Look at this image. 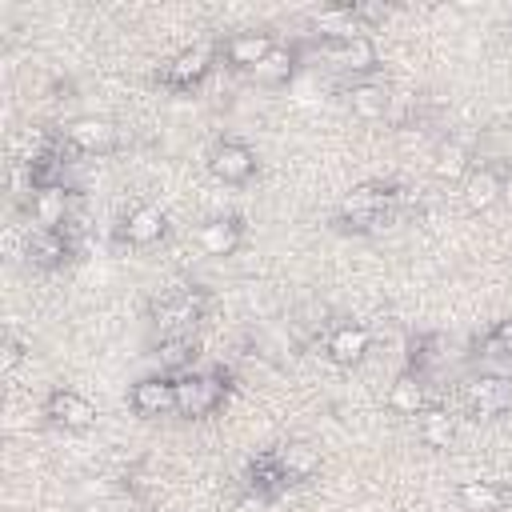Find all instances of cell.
<instances>
[{
    "label": "cell",
    "mask_w": 512,
    "mask_h": 512,
    "mask_svg": "<svg viewBox=\"0 0 512 512\" xmlns=\"http://www.w3.org/2000/svg\"><path fill=\"white\" fill-rule=\"evenodd\" d=\"M396 204V192L384 188V184H356L344 200H340V224L344 228H356V232H368L384 220V212Z\"/></svg>",
    "instance_id": "cell-1"
},
{
    "label": "cell",
    "mask_w": 512,
    "mask_h": 512,
    "mask_svg": "<svg viewBox=\"0 0 512 512\" xmlns=\"http://www.w3.org/2000/svg\"><path fill=\"white\" fill-rule=\"evenodd\" d=\"M224 400V380L212 372H184L176 376V412L180 416H208Z\"/></svg>",
    "instance_id": "cell-2"
},
{
    "label": "cell",
    "mask_w": 512,
    "mask_h": 512,
    "mask_svg": "<svg viewBox=\"0 0 512 512\" xmlns=\"http://www.w3.org/2000/svg\"><path fill=\"white\" fill-rule=\"evenodd\" d=\"M44 416L64 428V432H84L92 420H96V408L88 396H80L76 388H52L48 400H44Z\"/></svg>",
    "instance_id": "cell-3"
},
{
    "label": "cell",
    "mask_w": 512,
    "mask_h": 512,
    "mask_svg": "<svg viewBox=\"0 0 512 512\" xmlns=\"http://www.w3.org/2000/svg\"><path fill=\"white\" fill-rule=\"evenodd\" d=\"M64 140H68L76 152L104 156V152H112V148H116L120 128H116L108 116H76V120L64 128Z\"/></svg>",
    "instance_id": "cell-4"
},
{
    "label": "cell",
    "mask_w": 512,
    "mask_h": 512,
    "mask_svg": "<svg viewBox=\"0 0 512 512\" xmlns=\"http://www.w3.org/2000/svg\"><path fill=\"white\" fill-rule=\"evenodd\" d=\"M208 172L220 184H244L256 172V152L244 140H220L212 148V156H208Z\"/></svg>",
    "instance_id": "cell-5"
},
{
    "label": "cell",
    "mask_w": 512,
    "mask_h": 512,
    "mask_svg": "<svg viewBox=\"0 0 512 512\" xmlns=\"http://www.w3.org/2000/svg\"><path fill=\"white\" fill-rule=\"evenodd\" d=\"M460 196L468 212H488L504 196V176L492 164H472V172L460 180Z\"/></svg>",
    "instance_id": "cell-6"
},
{
    "label": "cell",
    "mask_w": 512,
    "mask_h": 512,
    "mask_svg": "<svg viewBox=\"0 0 512 512\" xmlns=\"http://www.w3.org/2000/svg\"><path fill=\"white\" fill-rule=\"evenodd\" d=\"M128 404H132L140 416H164V412H176V380H168V376H144V380L132 384Z\"/></svg>",
    "instance_id": "cell-7"
},
{
    "label": "cell",
    "mask_w": 512,
    "mask_h": 512,
    "mask_svg": "<svg viewBox=\"0 0 512 512\" xmlns=\"http://www.w3.org/2000/svg\"><path fill=\"white\" fill-rule=\"evenodd\" d=\"M468 408L476 416H500L512 408V380L504 376H476L468 384Z\"/></svg>",
    "instance_id": "cell-8"
},
{
    "label": "cell",
    "mask_w": 512,
    "mask_h": 512,
    "mask_svg": "<svg viewBox=\"0 0 512 512\" xmlns=\"http://www.w3.org/2000/svg\"><path fill=\"white\" fill-rule=\"evenodd\" d=\"M208 68H212V52H208L204 44H192V48H180V52L164 64V80H168L172 88H192V84H200V80L208 76Z\"/></svg>",
    "instance_id": "cell-9"
},
{
    "label": "cell",
    "mask_w": 512,
    "mask_h": 512,
    "mask_svg": "<svg viewBox=\"0 0 512 512\" xmlns=\"http://www.w3.org/2000/svg\"><path fill=\"white\" fill-rule=\"evenodd\" d=\"M120 232H124V240H128V244L148 248V244H156V240L168 232V216H164L156 204H136V208L124 216Z\"/></svg>",
    "instance_id": "cell-10"
},
{
    "label": "cell",
    "mask_w": 512,
    "mask_h": 512,
    "mask_svg": "<svg viewBox=\"0 0 512 512\" xmlns=\"http://www.w3.org/2000/svg\"><path fill=\"white\" fill-rule=\"evenodd\" d=\"M240 240H244V224L236 216H216V220L200 224V232H196V244L204 256H232L240 248Z\"/></svg>",
    "instance_id": "cell-11"
},
{
    "label": "cell",
    "mask_w": 512,
    "mask_h": 512,
    "mask_svg": "<svg viewBox=\"0 0 512 512\" xmlns=\"http://www.w3.org/2000/svg\"><path fill=\"white\" fill-rule=\"evenodd\" d=\"M272 464H276L280 480L292 484V480H308V476H316V468H320V452H316L308 440H288V444L276 448Z\"/></svg>",
    "instance_id": "cell-12"
},
{
    "label": "cell",
    "mask_w": 512,
    "mask_h": 512,
    "mask_svg": "<svg viewBox=\"0 0 512 512\" xmlns=\"http://www.w3.org/2000/svg\"><path fill=\"white\" fill-rule=\"evenodd\" d=\"M324 348H328V356L336 364H356L372 348V332L364 324H340V328H332V336H328Z\"/></svg>",
    "instance_id": "cell-13"
},
{
    "label": "cell",
    "mask_w": 512,
    "mask_h": 512,
    "mask_svg": "<svg viewBox=\"0 0 512 512\" xmlns=\"http://www.w3.org/2000/svg\"><path fill=\"white\" fill-rule=\"evenodd\" d=\"M308 24H312L320 36H328L332 44H340V40H352V36H364V28H360V24H356V16H352V4L316 8V12L308 16Z\"/></svg>",
    "instance_id": "cell-14"
},
{
    "label": "cell",
    "mask_w": 512,
    "mask_h": 512,
    "mask_svg": "<svg viewBox=\"0 0 512 512\" xmlns=\"http://www.w3.org/2000/svg\"><path fill=\"white\" fill-rule=\"evenodd\" d=\"M276 48V40H272V32H236L228 44H224V56H228V64H236V68H256L268 52Z\"/></svg>",
    "instance_id": "cell-15"
},
{
    "label": "cell",
    "mask_w": 512,
    "mask_h": 512,
    "mask_svg": "<svg viewBox=\"0 0 512 512\" xmlns=\"http://www.w3.org/2000/svg\"><path fill=\"white\" fill-rule=\"evenodd\" d=\"M28 212H32V224H40L44 232H60V224L68 220V188L60 184V188H40V192H32Z\"/></svg>",
    "instance_id": "cell-16"
},
{
    "label": "cell",
    "mask_w": 512,
    "mask_h": 512,
    "mask_svg": "<svg viewBox=\"0 0 512 512\" xmlns=\"http://www.w3.org/2000/svg\"><path fill=\"white\" fill-rule=\"evenodd\" d=\"M332 64L344 68V72H372L376 68V44L368 36H352V40H340L328 48Z\"/></svg>",
    "instance_id": "cell-17"
},
{
    "label": "cell",
    "mask_w": 512,
    "mask_h": 512,
    "mask_svg": "<svg viewBox=\"0 0 512 512\" xmlns=\"http://www.w3.org/2000/svg\"><path fill=\"white\" fill-rule=\"evenodd\" d=\"M196 316H200V300L188 292V296L164 300V304L156 308V328H160L164 336H180L188 324H196Z\"/></svg>",
    "instance_id": "cell-18"
},
{
    "label": "cell",
    "mask_w": 512,
    "mask_h": 512,
    "mask_svg": "<svg viewBox=\"0 0 512 512\" xmlns=\"http://www.w3.org/2000/svg\"><path fill=\"white\" fill-rule=\"evenodd\" d=\"M456 500H460L464 512H496L508 500V492L496 480H464L456 488Z\"/></svg>",
    "instance_id": "cell-19"
},
{
    "label": "cell",
    "mask_w": 512,
    "mask_h": 512,
    "mask_svg": "<svg viewBox=\"0 0 512 512\" xmlns=\"http://www.w3.org/2000/svg\"><path fill=\"white\" fill-rule=\"evenodd\" d=\"M388 408L400 416H420L424 412V384L416 372H400L388 388Z\"/></svg>",
    "instance_id": "cell-20"
},
{
    "label": "cell",
    "mask_w": 512,
    "mask_h": 512,
    "mask_svg": "<svg viewBox=\"0 0 512 512\" xmlns=\"http://www.w3.org/2000/svg\"><path fill=\"white\" fill-rule=\"evenodd\" d=\"M388 104H392V96H388L384 84H352L348 88V108L360 120H380L388 112Z\"/></svg>",
    "instance_id": "cell-21"
},
{
    "label": "cell",
    "mask_w": 512,
    "mask_h": 512,
    "mask_svg": "<svg viewBox=\"0 0 512 512\" xmlns=\"http://www.w3.org/2000/svg\"><path fill=\"white\" fill-rule=\"evenodd\" d=\"M292 72H296V52H292L288 44H276V48L252 68V80H256V84H284V80H292Z\"/></svg>",
    "instance_id": "cell-22"
},
{
    "label": "cell",
    "mask_w": 512,
    "mask_h": 512,
    "mask_svg": "<svg viewBox=\"0 0 512 512\" xmlns=\"http://www.w3.org/2000/svg\"><path fill=\"white\" fill-rule=\"evenodd\" d=\"M468 160H472V156H468V148H464L460 140H444V144L436 148V156H432V172H436V180H464V176L472 172Z\"/></svg>",
    "instance_id": "cell-23"
},
{
    "label": "cell",
    "mask_w": 512,
    "mask_h": 512,
    "mask_svg": "<svg viewBox=\"0 0 512 512\" xmlns=\"http://www.w3.org/2000/svg\"><path fill=\"white\" fill-rule=\"evenodd\" d=\"M452 436H456V420L444 408H424L420 412V440L428 448H448Z\"/></svg>",
    "instance_id": "cell-24"
},
{
    "label": "cell",
    "mask_w": 512,
    "mask_h": 512,
    "mask_svg": "<svg viewBox=\"0 0 512 512\" xmlns=\"http://www.w3.org/2000/svg\"><path fill=\"white\" fill-rule=\"evenodd\" d=\"M68 252V244H64V236L60 232H44V228H36L32 232V240H28V256L36 260V264H44V268H52V264H60V256Z\"/></svg>",
    "instance_id": "cell-25"
},
{
    "label": "cell",
    "mask_w": 512,
    "mask_h": 512,
    "mask_svg": "<svg viewBox=\"0 0 512 512\" xmlns=\"http://www.w3.org/2000/svg\"><path fill=\"white\" fill-rule=\"evenodd\" d=\"M232 512H272V500H268L264 492H244V496L232 504Z\"/></svg>",
    "instance_id": "cell-26"
},
{
    "label": "cell",
    "mask_w": 512,
    "mask_h": 512,
    "mask_svg": "<svg viewBox=\"0 0 512 512\" xmlns=\"http://www.w3.org/2000/svg\"><path fill=\"white\" fill-rule=\"evenodd\" d=\"M352 16H356V24H360V28H368V24L384 20V16H388V8H384V4H352Z\"/></svg>",
    "instance_id": "cell-27"
},
{
    "label": "cell",
    "mask_w": 512,
    "mask_h": 512,
    "mask_svg": "<svg viewBox=\"0 0 512 512\" xmlns=\"http://www.w3.org/2000/svg\"><path fill=\"white\" fill-rule=\"evenodd\" d=\"M492 348L504 352V356H512V320H500V324H496V332H492Z\"/></svg>",
    "instance_id": "cell-28"
},
{
    "label": "cell",
    "mask_w": 512,
    "mask_h": 512,
    "mask_svg": "<svg viewBox=\"0 0 512 512\" xmlns=\"http://www.w3.org/2000/svg\"><path fill=\"white\" fill-rule=\"evenodd\" d=\"M20 360H24V348H20L16 340H8V344H4V356H0V368H4V372H12Z\"/></svg>",
    "instance_id": "cell-29"
}]
</instances>
